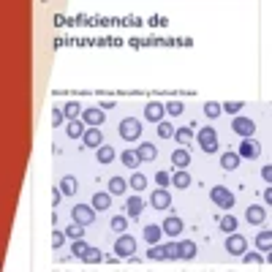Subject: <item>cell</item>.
Instances as JSON below:
<instances>
[{
	"mask_svg": "<svg viewBox=\"0 0 272 272\" xmlns=\"http://www.w3.org/2000/svg\"><path fill=\"white\" fill-rule=\"evenodd\" d=\"M196 142H199V147L204 150V153H210V155H215L218 153V134H215V128H201L199 131V136H196Z\"/></svg>",
	"mask_w": 272,
	"mask_h": 272,
	"instance_id": "6da1fadb",
	"label": "cell"
},
{
	"mask_svg": "<svg viewBox=\"0 0 272 272\" xmlns=\"http://www.w3.org/2000/svg\"><path fill=\"white\" fill-rule=\"evenodd\" d=\"M231 131H234L237 136H243V139H253L256 134V123L250 117H243V114H237L234 120H231Z\"/></svg>",
	"mask_w": 272,
	"mask_h": 272,
	"instance_id": "7a4b0ae2",
	"label": "cell"
},
{
	"mask_svg": "<svg viewBox=\"0 0 272 272\" xmlns=\"http://www.w3.org/2000/svg\"><path fill=\"white\" fill-rule=\"evenodd\" d=\"M120 136H123L125 142H136V139L142 136V123L136 117H125L123 123H120Z\"/></svg>",
	"mask_w": 272,
	"mask_h": 272,
	"instance_id": "3957f363",
	"label": "cell"
},
{
	"mask_svg": "<svg viewBox=\"0 0 272 272\" xmlns=\"http://www.w3.org/2000/svg\"><path fill=\"white\" fill-rule=\"evenodd\" d=\"M210 199H213L220 210H231V207H234V193H231L229 188H223V185H215V188L210 190Z\"/></svg>",
	"mask_w": 272,
	"mask_h": 272,
	"instance_id": "277c9868",
	"label": "cell"
},
{
	"mask_svg": "<svg viewBox=\"0 0 272 272\" xmlns=\"http://www.w3.org/2000/svg\"><path fill=\"white\" fill-rule=\"evenodd\" d=\"M114 253H117V259H128L131 253H136V240L131 234H120L117 243H114Z\"/></svg>",
	"mask_w": 272,
	"mask_h": 272,
	"instance_id": "5b68a950",
	"label": "cell"
},
{
	"mask_svg": "<svg viewBox=\"0 0 272 272\" xmlns=\"http://www.w3.org/2000/svg\"><path fill=\"white\" fill-rule=\"evenodd\" d=\"M71 218L77 220V223H82V226H93V223H95V210H93V204H77V207L71 210Z\"/></svg>",
	"mask_w": 272,
	"mask_h": 272,
	"instance_id": "8992f818",
	"label": "cell"
},
{
	"mask_svg": "<svg viewBox=\"0 0 272 272\" xmlns=\"http://www.w3.org/2000/svg\"><path fill=\"white\" fill-rule=\"evenodd\" d=\"M237 155L245 158V161H253V158H259V155H261V144L256 142V139H243L240 147H237Z\"/></svg>",
	"mask_w": 272,
	"mask_h": 272,
	"instance_id": "52a82bcc",
	"label": "cell"
},
{
	"mask_svg": "<svg viewBox=\"0 0 272 272\" xmlns=\"http://www.w3.org/2000/svg\"><path fill=\"white\" fill-rule=\"evenodd\" d=\"M226 250H229L231 256H243L245 250H248V240H245L243 234H237V231H231L229 240H226Z\"/></svg>",
	"mask_w": 272,
	"mask_h": 272,
	"instance_id": "ba28073f",
	"label": "cell"
},
{
	"mask_svg": "<svg viewBox=\"0 0 272 272\" xmlns=\"http://www.w3.org/2000/svg\"><path fill=\"white\" fill-rule=\"evenodd\" d=\"M79 120H82L87 128H98V125L107 120V114H104V109H101V107H98V109L90 107V109H84V112H82V117H79Z\"/></svg>",
	"mask_w": 272,
	"mask_h": 272,
	"instance_id": "9c48e42d",
	"label": "cell"
},
{
	"mask_svg": "<svg viewBox=\"0 0 272 272\" xmlns=\"http://www.w3.org/2000/svg\"><path fill=\"white\" fill-rule=\"evenodd\" d=\"M163 117H166V109H163V104H158V101H150L147 107H144V120H150V123H163Z\"/></svg>",
	"mask_w": 272,
	"mask_h": 272,
	"instance_id": "30bf717a",
	"label": "cell"
},
{
	"mask_svg": "<svg viewBox=\"0 0 272 272\" xmlns=\"http://www.w3.org/2000/svg\"><path fill=\"white\" fill-rule=\"evenodd\" d=\"M161 229H163V234H169V237H180V231L185 229V223H183V218H180V215H169V218L163 220V226H161Z\"/></svg>",
	"mask_w": 272,
	"mask_h": 272,
	"instance_id": "8fae6325",
	"label": "cell"
},
{
	"mask_svg": "<svg viewBox=\"0 0 272 272\" xmlns=\"http://www.w3.org/2000/svg\"><path fill=\"white\" fill-rule=\"evenodd\" d=\"M82 144L84 147H90V150H98L101 144H104V134H101L98 128H84V136H82Z\"/></svg>",
	"mask_w": 272,
	"mask_h": 272,
	"instance_id": "7c38bea8",
	"label": "cell"
},
{
	"mask_svg": "<svg viewBox=\"0 0 272 272\" xmlns=\"http://www.w3.org/2000/svg\"><path fill=\"white\" fill-rule=\"evenodd\" d=\"M153 207L155 210H169L172 207V196H169V190L166 188H155V193H153Z\"/></svg>",
	"mask_w": 272,
	"mask_h": 272,
	"instance_id": "4fadbf2b",
	"label": "cell"
},
{
	"mask_svg": "<svg viewBox=\"0 0 272 272\" xmlns=\"http://www.w3.org/2000/svg\"><path fill=\"white\" fill-rule=\"evenodd\" d=\"M245 218H248V223L261 226V223L267 220V210L261 207V204H250V207H248V213H245Z\"/></svg>",
	"mask_w": 272,
	"mask_h": 272,
	"instance_id": "5bb4252c",
	"label": "cell"
},
{
	"mask_svg": "<svg viewBox=\"0 0 272 272\" xmlns=\"http://www.w3.org/2000/svg\"><path fill=\"white\" fill-rule=\"evenodd\" d=\"M142 210H144V201L139 199V193L131 196V199L125 201V215H128V218H139V215H142Z\"/></svg>",
	"mask_w": 272,
	"mask_h": 272,
	"instance_id": "9a60e30c",
	"label": "cell"
},
{
	"mask_svg": "<svg viewBox=\"0 0 272 272\" xmlns=\"http://www.w3.org/2000/svg\"><path fill=\"white\" fill-rule=\"evenodd\" d=\"M142 237H144V243H147V245H155V243H161V237H163V229H161L158 223H150V226H144Z\"/></svg>",
	"mask_w": 272,
	"mask_h": 272,
	"instance_id": "2e32d148",
	"label": "cell"
},
{
	"mask_svg": "<svg viewBox=\"0 0 272 272\" xmlns=\"http://www.w3.org/2000/svg\"><path fill=\"white\" fill-rule=\"evenodd\" d=\"M112 207V193L109 190H101V193L93 196V210L98 213V210H109Z\"/></svg>",
	"mask_w": 272,
	"mask_h": 272,
	"instance_id": "e0dca14e",
	"label": "cell"
},
{
	"mask_svg": "<svg viewBox=\"0 0 272 272\" xmlns=\"http://www.w3.org/2000/svg\"><path fill=\"white\" fill-rule=\"evenodd\" d=\"M172 163L177 166V169H188V163H190V155H188V150L185 147H177L172 153Z\"/></svg>",
	"mask_w": 272,
	"mask_h": 272,
	"instance_id": "ac0fdd59",
	"label": "cell"
},
{
	"mask_svg": "<svg viewBox=\"0 0 272 272\" xmlns=\"http://www.w3.org/2000/svg\"><path fill=\"white\" fill-rule=\"evenodd\" d=\"M256 248L261 250V253H267V250H272V231H259L256 234Z\"/></svg>",
	"mask_w": 272,
	"mask_h": 272,
	"instance_id": "d6986e66",
	"label": "cell"
},
{
	"mask_svg": "<svg viewBox=\"0 0 272 272\" xmlns=\"http://www.w3.org/2000/svg\"><path fill=\"white\" fill-rule=\"evenodd\" d=\"M180 259L183 261L196 259V243L193 240H183V243H180Z\"/></svg>",
	"mask_w": 272,
	"mask_h": 272,
	"instance_id": "ffe728a7",
	"label": "cell"
},
{
	"mask_svg": "<svg viewBox=\"0 0 272 272\" xmlns=\"http://www.w3.org/2000/svg\"><path fill=\"white\" fill-rule=\"evenodd\" d=\"M120 161H123V166H128V169H134V172H136V166L142 163V158H139L136 150H125V153L120 155Z\"/></svg>",
	"mask_w": 272,
	"mask_h": 272,
	"instance_id": "44dd1931",
	"label": "cell"
},
{
	"mask_svg": "<svg viewBox=\"0 0 272 272\" xmlns=\"http://www.w3.org/2000/svg\"><path fill=\"white\" fill-rule=\"evenodd\" d=\"M240 155L237 153H223V158H220V166H223V172H234L237 166H240Z\"/></svg>",
	"mask_w": 272,
	"mask_h": 272,
	"instance_id": "7402d4cb",
	"label": "cell"
},
{
	"mask_svg": "<svg viewBox=\"0 0 272 272\" xmlns=\"http://www.w3.org/2000/svg\"><path fill=\"white\" fill-rule=\"evenodd\" d=\"M63 112H65V120H79L82 117V104L79 101H68L63 107Z\"/></svg>",
	"mask_w": 272,
	"mask_h": 272,
	"instance_id": "603a6c76",
	"label": "cell"
},
{
	"mask_svg": "<svg viewBox=\"0 0 272 272\" xmlns=\"http://www.w3.org/2000/svg\"><path fill=\"white\" fill-rule=\"evenodd\" d=\"M136 153H139V158H142V161H155V158H158V150H155V144H150V142H142Z\"/></svg>",
	"mask_w": 272,
	"mask_h": 272,
	"instance_id": "cb8c5ba5",
	"label": "cell"
},
{
	"mask_svg": "<svg viewBox=\"0 0 272 272\" xmlns=\"http://www.w3.org/2000/svg\"><path fill=\"white\" fill-rule=\"evenodd\" d=\"M60 190H63V196H74L77 193V177H74V174H65V177L60 180Z\"/></svg>",
	"mask_w": 272,
	"mask_h": 272,
	"instance_id": "d4e9b609",
	"label": "cell"
},
{
	"mask_svg": "<svg viewBox=\"0 0 272 272\" xmlns=\"http://www.w3.org/2000/svg\"><path fill=\"white\" fill-rule=\"evenodd\" d=\"M125 188H128V183L123 177H109V193L112 196H123Z\"/></svg>",
	"mask_w": 272,
	"mask_h": 272,
	"instance_id": "484cf974",
	"label": "cell"
},
{
	"mask_svg": "<svg viewBox=\"0 0 272 272\" xmlns=\"http://www.w3.org/2000/svg\"><path fill=\"white\" fill-rule=\"evenodd\" d=\"M84 229H87V226H82V223H77V220H74V223L65 226V237H68V240H82Z\"/></svg>",
	"mask_w": 272,
	"mask_h": 272,
	"instance_id": "4316f807",
	"label": "cell"
},
{
	"mask_svg": "<svg viewBox=\"0 0 272 272\" xmlns=\"http://www.w3.org/2000/svg\"><path fill=\"white\" fill-rule=\"evenodd\" d=\"M172 185H174V188H180V190H185L190 185V174L185 172V169H177V174L172 177Z\"/></svg>",
	"mask_w": 272,
	"mask_h": 272,
	"instance_id": "83f0119b",
	"label": "cell"
},
{
	"mask_svg": "<svg viewBox=\"0 0 272 272\" xmlns=\"http://www.w3.org/2000/svg\"><path fill=\"white\" fill-rule=\"evenodd\" d=\"M128 188H134L136 193H139V190H144V188H147V177H144L142 172H134V177L128 180Z\"/></svg>",
	"mask_w": 272,
	"mask_h": 272,
	"instance_id": "f1b7e54d",
	"label": "cell"
},
{
	"mask_svg": "<svg viewBox=\"0 0 272 272\" xmlns=\"http://www.w3.org/2000/svg\"><path fill=\"white\" fill-rule=\"evenodd\" d=\"M172 139H177V142L185 147V144H190V139H193V128L188 125V128H180V131H174V136H172Z\"/></svg>",
	"mask_w": 272,
	"mask_h": 272,
	"instance_id": "f546056e",
	"label": "cell"
},
{
	"mask_svg": "<svg viewBox=\"0 0 272 272\" xmlns=\"http://www.w3.org/2000/svg\"><path fill=\"white\" fill-rule=\"evenodd\" d=\"M112 161H114V147L101 144L98 147V163H112Z\"/></svg>",
	"mask_w": 272,
	"mask_h": 272,
	"instance_id": "4dcf8cb0",
	"label": "cell"
},
{
	"mask_svg": "<svg viewBox=\"0 0 272 272\" xmlns=\"http://www.w3.org/2000/svg\"><path fill=\"white\" fill-rule=\"evenodd\" d=\"M68 136H71V139L84 136V123L82 120H68Z\"/></svg>",
	"mask_w": 272,
	"mask_h": 272,
	"instance_id": "1f68e13d",
	"label": "cell"
},
{
	"mask_svg": "<svg viewBox=\"0 0 272 272\" xmlns=\"http://www.w3.org/2000/svg\"><path fill=\"white\" fill-rule=\"evenodd\" d=\"M109 226H112V231L123 234V231L128 229V215H114V218H112V223H109Z\"/></svg>",
	"mask_w": 272,
	"mask_h": 272,
	"instance_id": "d6a6232c",
	"label": "cell"
},
{
	"mask_svg": "<svg viewBox=\"0 0 272 272\" xmlns=\"http://www.w3.org/2000/svg\"><path fill=\"white\" fill-rule=\"evenodd\" d=\"M237 226H240V220H237L234 215H223V220H220V231L231 234V231H237Z\"/></svg>",
	"mask_w": 272,
	"mask_h": 272,
	"instance_id": "836d02e7",
	"label": "cell"
},
{
	"mask_svg": "<svg viewBox=\"0 0 272 272\" xmlns=\"http://www.w3.org/2000/svg\"><path fill=\"white\" fill-rule=\"evenodd\" d=\"M147 259H153V261H163V259H166V250H163V245H161V243L150 245V250H147Z\"/></svg>",
	"mask_w": 272,
	"mask_h": 272,
	"instance_id": "e575fe53",
	"label": "cell"
},
{
	"mask_svg": "<svg viewBox=\"0 0 272 272\" xmlns=\"http://www.w3.org/2000/svg\"><path fill=\"white\" fill-rule=\"evenodd\" d=\"M220 112H223V109H220V104H218V101H207V104H204V114H207L210 120L220 117Z\"/></svg>",
	"mask_w": 272,
	"mask_h": 272,
	"instance_id": "d590c367",
	"label": "cell"
},
{
	"mask_svg": "<svg viewBox=\"0 0 272 272\" xmlns=\"http://www.w3.org/2000/svg\"><path fill=\"white\" fill-rule=\"evenodd\" d=\"M90 248H93V245H87V243H84V240H74V245H71V253L77 256V259H82V256L87 253Z\"/></svg>",
	"mask_w": 272,
	"mask_h": 272,
	"instance_id": "8d00e7d4",
	"label": "cell"
},
{
	"mask_svg": "<svg viewBox=\"0 0 272 272\" xmlns=\"http://www.w3.org/2000/svg\"><path fill=\"white\" fill-rule=\"evenodd\" d=\"M101 259H104V253H101V250L98 248H90L87 250V253H84L82 256V261H84V264H98V261Z\"/></svg>",
	"mask_w": 272,
	"mask_h": 272,
	"instance_id": "74e56055",
	"label": "cell"
},
{
	"mask_svg": "<svg viewBox=\"0 0 272 272\" xmlns=\"http://www.w3.org/2000/svg\"><path fill=\"white\" fill-rule=\"evenodd\" d=\"M166 114H172V117H177V114H183L185 112V107H183V101H169V104H166Z\"/></svg>",
	"mask_w": 272,
	"mask_h": 272,
	"instance_id": "f35d334b",
	"label": "cell"
},
{
	"mask_svg": "<svg viewBox=\"0 0 272 272\" xmlns=\"http://www.w3.org/2000/svg\"><path fill=\"white\" fill-rule=\"evenodd\" d=\"M163 250H166V259H169V261H180V243L163 245Z\"/></svg>",
	"mask_w": 272,
	"mask_h": 272,
	"instance_id": "ab89813d",
	"label": "cell"
},
{
	"mask_svg": "<svg viewBox=\"0 0 272 272\" xmlns=\"http://www.w3.org/2000/svg\"><path fill=\"white\" fill-rule=\"evenodd\" d=\"M220 109H223L226 114H237V112H243V101H226Z\"/></svg>",
	"mask_w": 272,
	"mask_h": 272,
	"instance_id": "60d3db41",
	"label": "cell"
},
{
	"mask_svg": "<svg viewBox=\"0 0 272 272\" xmlns=\"http://www.w3.org/2000/svg\"><path fill=\"white\" fill-rule=\"evenodd\" d=\"M243 259H245V264H253V267H261V264H264V256H261V253H248V250H245Z\"/></svg>",
	"mask_w": 272,
	"mask_h": 272,
	"instance_id": "b9f144b4",
	"label": "cell"
},
{
	"mask_svg": "<svg viewBox=\"0 0 272 272\" xmlns=\"http://www.w3.org/2000/svg\"><path fill=\"white\" fill-rule=\"evenodd\" d=\"M158 136H161V139H172V136H174V128H172L169 123H158Z\"/></svg>",
	"mask_w": 272,
	"mask_h": 272,
	"instance_id": "7bdbcfd3",
	"label": "cell"
},
{
	"mask_svg": "<svg viewBox=\"0 0 272 272\" xmlns=\"http://www.w3.org/2000/svg\"><path fill=\"white\" fill-rule=\"evenodd\" d=\"M65 240H68V237H65V231H52V248H63Z\"/></svg>",
	"mask_w": 272,
	"mask_h": 272,
	"instance_id": "ee69618b",
	"label": "cell"
},
{
	"mask_svg": "<svg viewBox=\"0 0 272 272\" xmlns=\"http://www.w3.org/2000/svg\"><path fill=\"white\" fill-rule=\"evenodd\" d=\"M63 120H65V112H63V109H52V128L63 125Z\"/></svg>",
	"mask_w": 272,
	"mask_h": 272,
	"instance_id": "f6af8a7d",
	"label": "cell"
},
{
	"mask_svg": "<svg viewBox=\"0 0 272 272\" xmlns=\"http://www.w3.org/2000/svg\"><path fill=\"white\" fill-rule=\"evenodd\" d=\"M155 180H158V188H166V185L172 183V174H169V172H158V174H155Z\"/></svg>",
	"mask_w": 272,
	"mask_h": 272,
	"instance_id": "bcb514c9",
	"label": "cell"
},
{
	"mask_svg": "<svg viewBox=\"0 0 272 272\" xmlns=\"http://www.w3.org/2000/svg\"><path fill=\"white\" fill-rule=\"evenodd\" d=\"M60 199H63V190H60V188H54V190H52V207H57V204H60Z\"/></svg>",
	"mask_w": 272,
	"mask_h": 272,
	"instance_id": "7dc6e473",
	"label": "cell"
},
{
	"mask_svg": "<svg viewBox=\"0 0 272 272\" xmlns=\"http://www.w3.org/2000/svg\"><path fill=\"white\" fill-rule=\"evenodd\" d=\"M261 177H264L267 183H270V180H272V166H270V163H267L264 169H261Z\"/></svg>",
	"mask_w": 272,
	"mask_h": 272,
	"instance_id": "c3c4849f",
	"label": "cell"
},
{
	"mask_svg": "<svg viewBox=\"0 0 272 272\" xmlns=\"http://www.w3.org/2000/svg\"><path fill=\"white\" fill-rule=\"evenodd\" d=\"M101 109H104V112H107V109H114V101H112V98L101 101Z\"/></svg>",
	"mask_w": 272,
	"mask_h": 272,
	"instance_id": "681fc988",
	"label": "cell"
},
{
	"mask_svg": "<svg viewBox=\"0 0 272 272\" xmlns=\"http://www.w3.org/2000/svg\"><path fill=\"white\" fill-rule=\"evenodd\" d=\"M264 199H267V204H272V188L267 185V190H264Z\"/></svg>",
	"mask_w": 272,
	"mask_h": 272,
	"instance_id": "f907efd6",
	"label": "cell"
}]
</instances>
